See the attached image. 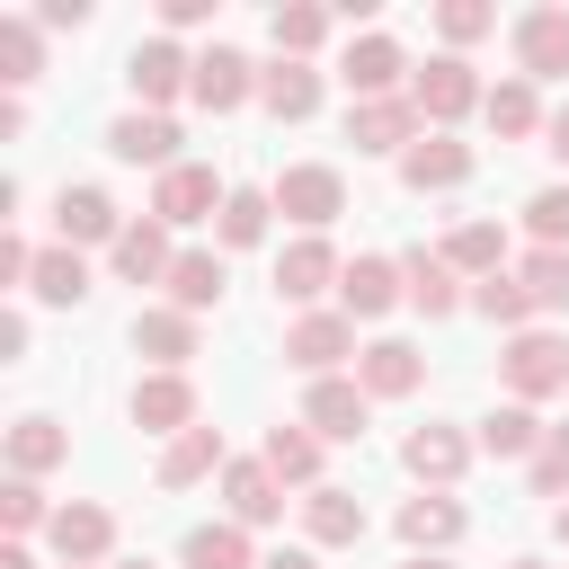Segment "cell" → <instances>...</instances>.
Listing matches in <instances>:
<instances>
[{"label":"cell","mask_w":569,"mask_h":569,"mask_svg":"<svg viewBox=\"0 0 569 569\" xmlns=\"http://www.w3.org/2000/svg\"><path fill=\"white\" fill-rule=\"evenodd\" d=\"M160 18H169V27H204V18H213V0H160Z\"/></svg>","instance_id":"cell-46"},{"label":"cell","mask_w":569,"mask_h":569,"mask_svg":"<svg viewBox=\"0 0 569 569\" xmlns=\"http://www.w3.org/2000/svg\"><path fill=\"white\" fill-rule=\"evenodd\" d=\"M124 80H133V98L160 116V98H178V89H196V62L169 44V36H151V44H133L124 53Z\"/></svg>","instance_id":"cell-7"},{"label":"cell","mask_w":569,"mask_h":569,"mask_svg":"<svg viewBox=\"0 0 569 569\" xmlns=\"http://www.w3.org/2000/svg\"><path fill=\"white\" fill-rule=\"evenodd\" d=\"M471 311L498 320V329H525V320H533V293H525V276H480V284H471Z\"/></svg>","instance_id":"cell-38"},{"label":"cell","mask_w":569,"mask_h":569,"mask_svg":"<svg viewBox=\"0 0 569 569\" xmlns=\"http://www.w3.org/2000/svg\"><path fill=\"white\" fill-rule=\"evenodd\" d=\"M222 498H231V525H276L284 516V480L267 462H222Z\"/></svg>","instance_id":"cell-20"},{"label":"cell","mask_w":569,"mask_h":569,"mask_svg":"<svg viewBox=\"0 0 569 569\" xmlns=\"http://www.w3.org/2000/svg\"><path fill=\"white\" fill-rule=\"evenodd\" d=\"M0 569H36V551L27 542H0Z\"/></svg>","instance_id":"cell-50"},{"label":"cell","mask_w":569,"mask_h":569,"mask_svg":"<svg viewBox=\"0 0 569 569\" xmlns=\"http://www.w3.org/2000/svg\"><path fill=\"white\" fill-rule=\"evenodd\" d=\"M62 453H71V436H62L53 418H18V427H9V471H18V480H36V471H53Z\"/></svg>","instance_id":"cell-32"},{"label":"cell","mask_w":569,"mask_h":569,"mask_svg":"<svg viewBox=\"0 0 569 569\" xmlns=\"http://www.w3.org/2000/svg\"><path fill=\"white\" fill-rule=\"evenodd\" d=\"M302 525H311V542H365V507L347 498V489H302Z\"/></svg>","instance_id":"cell-30"},{"label":"cell","mask_w":569,"mask_h":569,"mask_svg":"<svg viewBox=\"0 0 569 569\" xmlns=\"http://www.w3.org/2000/svg\"><path fill=\"white\" fill-rule=\"evenodd\" d=\"M400 542H409L418 560H436V551H453V542H462V507H453L445 489H418V498L400 507Z\"/></svg>","instance_id":"cell-17"},{"label":"cell","mask_w":569,"mask_h":569,"mask_svg":"<svg viewBox=\"0 0 569 569\" xmlns=\"http://www.w3.org/2000/svg\"><path fill=\"white\" fill-rule=\"evenodd\" d=\"M27 293H36V302H53V311H71V302L89 293V258H80V249H62V240H53V249H36Z\"/></svg>","instance_id":"cell-26"},{"label":"cell","mask_w":569,"mask_h":569,"mask_svg":"<svg viewBox=\"0 0 569 569\" xmlns=\"http://www.w3.org/2000/svg\"><path fill=\"white\" fill-rule=\"evenodd\" d=\"M436 27H445V44H471V36H489V27H498V9H480V0H445V9H436Z\"/></svg>","instance_id":"cell-44"},{"label":"cell","mask_w":569,"mask_h":569,"mask_svg":"<svg viewBox=\"0 0 569 569\" xmlns=\"http://www.w3.org/2000/svg\"><path fill=\"white\" fill-rule=\"evenodd\" d=\"M187 569H258L249 560V525H231V516L222 525H196L187 533Z\"/></svg>","instance_id":"cell-35"},{"label":"cell","mask_w":569,"mask_h":569,"mask_svg":"<svg viewBox=\"0 0 569 569\" xmlns=\"http://www.w3.org/2000/svg\"><path fill=\"white\" fill-rule=\"evenodd\" d=\"M222 302V258L213 249H178V267H169V311H213Z\"/></svg>","instance_id":"cell-27"},{"label":"cell","mask_w":569,"mask_h":569,"mask_svg":"<svg viewBox=\"0 0 569 569\" xmlns=\"http://www.w3.org/2000/svg\"><path fill=\"white\" fill-rule=\"evenodd\" d=\"M258 569H320V560H311V551H267Z\"/></svg>","instance_id":"cell-49"},{"label":"cell","mask_w":569,"mask_h":569,"mask_svg":"<svg viewBox=\"0 0 569 569\" xmlns=\"http://www.w3.org/2000/svg\"><path fill=\"white\" fill-rule=\"evenodd\" d=\"M489 124H498L507 142H525V133H542V98H533V80H525V71L489 89Z\"/></svg>","instance_id":"cell-36"},{"label":"cell","mask_w":569,"mask_h":569,"mask_svg":"<svg viewBox=\"0 0 569 569\" xmlns=\"http://www.w3.org/2000/svg\"><path fill=\"white\" fill-rule=\"evenodd\" d=\"M267 196H276V213H293V222H302L311 240H320V222H338V213H347V178H338V169H320V160L284 169V178H276Z\"/></svg>","instance_id":"cell-3"},{"label":"cell","mask_w":569,"mask_h":569,"mask_svg":"<svg viewBox=\"0 0 569 569\" xmlns=\"http://www.w3.org/2000/svg\"><path fill=\"white\" fill-rule=\"evenodd\" d=\"M498 258H507V231L498 222H453L445 231V267L453 276H498Z\"/></svg>","instance_id":"cell-31"},{"label":"cell","mask_w":569,"mask_h":569,"mask_svg":"<svg viewBox=\"0 0 569 569\" xmlns=\"http://www.w3.org/2000/svg\"><path fill=\"white\" fill-rule=\"evenodd\" d=\"M36 62H44L36 53V27L27 18H0V80H36Z\"/></svg>","instance_id":"cell-42"},{"label":"cell","mask_w":569,"mask_h":569,"mask_svg":"<svg viewBox=\"0 0 569 569\" xmlns=\"http://www.w3.org/2000/svg\"><path fill=\"white\" fill-rule=\"evenodd\" d=\"M53 231H62V249H89V240H124V213H116V196L107 187H62L53 196Z\"/></svg>","instance_id":"cell-5"},{"label":"cell","mask_w":569,"mask_h":569,"mask_svg":"<svg viewBox=\"0 0 569 569\" xmlns=\"http://www.w3.org/2000/svg\"><path fill=\"white\" fill-rule=\"evenodd\" d=\"M107 258H116V276H124V284H169V267H178L169 222H124V240H116Z\"/></svg>","instance_id":"cell-19"},{"label":"cell","mask_w":569,"mask_h":569,"mask_svg":"<svg viewBox=\"0 0 569 569\" xmlns=\"http://www.w3.org/2000/svg\"><path fill=\"white\" fill-rule=\"evenodd\" d=\"M284 356H293L311 382H329V373L356 356V320H347V311H302V320L284 329Z\"/></svg>","instance_id":"cell-4"},{"label":"cell","mask_w":569,"mask_h":569,"mask_svg":"<svg viewBox=\"0 0 569 569\" xmlns=\"http://www.w3.org/2000/svg\"><path fill=\"white\" fill-rule=\"evenodd\" d=\"M498 373H507V391L533 409V400L569 391V347H560L551 329H516V338H507V356H498Z\"/></svg>","instance_id":"cell-1"},{"label":"cell","mask_w":569,"mask_h":569,"mask_svg":"<svg viewBox=\"0 0 569 569\" xmlns=\"http://www.w3.org/2000/svg\"><path fill=\"white\" fill-rule=\"evenodd\" d=\"M365 382H347V373H329V382H311V400H302V427L320 436V445H347V436H365Z\"/></svg>","instance_id":"cell-13"},{"label":"cell","mask_w":569,"mask_h":569,"mask_svg":"<svg viewBox=\"0 0 569 569\" xmlns=\"http://www.w3.org/2000/svg\"><path fill=\"white\" fill-rule=\"evenodd\" d=\"M276 480H293V489H320V436L293 418V427H267V453H258Z\"/></svg>","instance_id":"cell-29"},{"label":"cell","mask_w":569,"mask_h":569,"mask_svg":"<svg viewBox=\"0 0 569 569\" xmlns=\"http://www.w3.org/2000/svg\"><path fill=\"white\" fill-rule=\"evenodd\" d=\"M133 427H151V436L204 427V418H196V382H187V373H142V382H133Z\"/></svg>","instance_id":"cell-12"},{"label":"cell","mask_w":569,"mask_h":569,"mask_svg":"<svg viewBox=\"0 0 569 569\" xmlns=\"http://www.w3.org/2000/svg\"><path fill=\"white\" fill-rule=\"evenodd\" d=\"M400 178L427 196V187H462L471 178V142H453V133H418L409 151H400Z\"/></svg>","instance_id":"cell-18"},{"label":"cell","mask_w":569,"mask_h":569,"mask_svg":"<svg viewBox=\"0 0 569 569\" xmlns=\"http://www.w3.org/2000/svg\"><path fill=\"white\" fill-rule=\"evenodd\" d=\"M267 213H276V196H258V187H231V204L213 213L222 249H258V240H267Z\"/></svg>","instance_id":"cell-37"},{"label":"cell","mask_w":569,"mask_h":569,"mask_svg":"<svg viewBox=\"0 0 569 569\" xmlns=\"http://www.w3.org/2000/svg\"><path fill=\"white\" fill-rule=\"evenodd\" d=\"M338 80L356 89V98H391V80H400V44L373 27V36H356L347 44V62H338Z\"/></svg>","instance_id":"cell-22"},{"label":"cell","mask_w":569,"mask_h":569,"mask_svg":"<svg viewBox=\"0 0 569 569\" xmlns=\"http://www.w3.org/2000/svg\"><path fill=\"white\" fill-rule=\"evenodd\" d=\"M409 569H445V560H409Z\"/></svg>","instance_id":"cell-54"},{"label":"cell","mask_w":569,"mask_h":569,"mask_svg":"<svg viewBox=\"0 0 569 569\" xmlns=\"http://www.w3.org/2000/svg\"><path fill=\"white\" fill-rule=\"evenodd\" d=\"M409 107H418V116H427V124L445 133L453 116H471V107H489V89L471 80V62H462V53H436V62H427V71L409 80Z\"/></svg>","instance_id":"cell-2"},{"label":"cell","mask_w":569,"mask_h":569,"mask_svg":"<svg viewBox=\"0 0 569 569\" xmlns=\"http://www.w3.org/2000/svg\"><path fill=\"white\" fill-rule=\"evenodd\" d=\"M347 142L356 151H409L418 142V107L409 98H356L347 107Z\"/></svg>","instance_id":"cell-14"},{"label":"cell","mask_w":569,"mask_h":569,"mask_svg":"<svg viewBox=\"0 0 569 569\" xmlns=\"http://www.w3.org/2000/svg\"><path fill=\"white\" fill-rule=\"evenodd\" d=\"M44 542L62 551V569H89V560H107V551H116V516H107V507H89V498H71V507H53Z\"/></svg>","instance_id":"cell-6"},{"label":"cell","mask_w":569,"mask_h":569,"mask_svg":"<svg viewBox=\"0 0 569 569\" xmlns=\"http://www.w3.org/2000/svg\"><path fill=\"white\" fill-rule=\"evenodd\" d=\"M320 36H329V9H276V53L284 62H302Z\"/></svg>","instance_id":"cell-40"},{"label":"cell","mask_w":569,"mask_h":569,"mask_svg":"<svg viewBox=\"0 0 569 569\" xmlns=\"http://www.w3.org/2000/svg\"><path fill=\"white\" fill-rule=\"evenodd\" d=\"M542 151H551V160H560V169H569V107H560V116H551V124H542Z\"/></svg>","instance_id":"cell-48"},{"label":"cell","mask_w":569,"mask_h":569,"mask_svg":"<svg viewBox=\"0 0 569 569\" xmlns=\"http://www.w3.org/2000/svg\"><path fill=\"white\" fill-rule=\"evenodd\" d=\"M542 436H551V427H542L525 400H507V409H489V418H480V445H489V453H507V462H516V453H542Z\"/></svg>","instance_id":"cell-34"},{"label":"cell","mask_w":569,"mask_h":569,"mask_svg":"<svg viewBox=\"0 0 569 569\" xmlns=\"http://www.w3.org/2000/svg\"><path fill=\"white\" fill-rule=\"evenodd\" d=\"M231 196L213 187V169H196V160H178V169H160V187H151V222H204V213H222Z\"/></svg>","instance_id":"cell-10"},{"label":"cell","mask_w":569,"mask_h":569,"mask_svg":"<svg viewBox=\"0 0 569 569\" xmlns=\"http://www.w3.org/2000/svg\"><path fill=\"white\" fill-rule=\"evenodd\" d=\"M551 533H560V542H569V498H560V507H551Z\"/></svg>","instance_id":"cell-51"},{"label":"cell","mask_w":569,"mask_h":569,"mask_svg":"<svg viewBox=\"0 0 569 569\" xmlns=\"http://www.w3.org/2000/svg\"><path fill=\"white\" fill-rule=\"evenodd\" d=\"M107 151H116L124 169H178V124L151 116V107H133V116L107 124Z\"/></svg>","instance_id":"cell-9"},{"label":"cell","mask_w":569,"mask_h":569,"mask_svg":"<svg viewBox=\"0 0 569 569\" xmlns=\"http://www.w3.org/2000/svg\"><path fill=\"white\" fill-rule=\"evenodd\" d=\"M258 98H267V116L302 124V116L320 107V71H311V62H267V71H258Z\"/></svg>","instance_id":"cell-25"},{"label":"cell","mask_w":569,"mask_h":569,"mask_svg":"<svg viewBox=\"0 0 569 569\" xmlns=\"http://www.w3.org/2000/svg\"><path fill=\"white\" fill-rule=\"evenodd\" d=\"M507 569H542V560H507Z\"/></svg>","instance_id":"cell-52"},{"label":"cell","mask_w":569,"mask_h":569,"mask_svg":"<svg viewBox=\"0 0 569 569\" xmlns=\"http://www.w3.org/2000/svg\"><path fill=\"white\" fill-rule=\"evenodd\" d=\"M133 347H142L160 373H187V356H196V320H187V311H133Z\"/></svg>","instance_id":"cell-23"},{"label":"cell","mask_w":569,"mask_h":569,"mask_svg":"<svg viewBox=\"0 0 569 569\" xmlns=\"http://www.w3.org/2000/svg\"><path fill=\"white\" fill-rule=\"evenodd\" d=\"M516 62H525V80H551V71H569V9H560V0L516 18Z\"/></svg>","instance_id":"cell-15"},{"label":"cell","mask_w":569,"mask_h":569,"mask_svg":"<svg viewBox=\"0 0 569 569\" xmlns=\"http://www.w3.org/2000/svg\"><path fill=\"white\" fill-rule=\"evenodd\" d=\"M196 107H213V116H231V107H249L258 98V62L249 53H231V44H213V53H196V89H187Z\"/></svg>","instance_id":"cell-8"},{"label":"cell","mask_w":569,"mask_h":569,"mask_svg":"<svg viewBox=\"0 0 569 569\" xmlns=\"http://www.w3.org/2000/svg\"><path fill=\"white\" fill-rule=\"evenodd\" d=\"M18 356H27V320H18V311H0V365H18Z\"/></svg>","instance_id":"cell-47"},{"label":"cell","mask_w":569,"mask_h":569,"mask_svg":"<svg viewBox=\"0 0 569 569\" xmlns=\"http://www.w3.org/2000/svg\"><path fill=\"white\" fill-rule=\"evenodd\" d=\"M338 276H347V267H338L329 240H293V249L276 258V293H284V302H311V293H329Z\"/></svg>","instance_id":"cell-21"},{"label":"cell","mask_w":569,"mask_h":569,"mask_svg":"<svg viewBox=\"0 0 569 569\" xmlns=\"http://www.w3.org/2000/svg\"><path fill=\"white\" fill-rule=\"evenodd\" d=\"M525 222H533L542 249H569V187H542V196L525 204Z\"/></svg>","instance_id":"cell-43"},{"label":"cell","mask_w":569,"mask_h":569,"mask_svg":"<svg viewBox=\"0 0 569 569\" xmlns=\"http://www.w3.org/2000/svg\"><path fill=\"white\" fill-rule=\"evenodd\" d=\"M533 489H542V498H560V489H569V427H551V436H542V453H533Z\"/></svg>","instance_id":"cell-45"},{"label":"cell","mask_w":569,"mask_h":569,"mask_svg":"<svg viewBox=\"0 0 569 569\" xmlns=\"http://www.w3.org/2000/svg\"><path fill=\"white\" fill-rule=\"evenodd\" d=\"M400 462H409L427 489H453V480H462V462H471V445H462L453 427H418V436L400 445Z\"/></svg>","instance_id":"cell-24"},{"label":"cell","mask_w":569,"mask_h":569,"mask_svg":"<svg viewBox=\"0 0 569 569\" xmlns=\"http://www.w3.org/2000/svg\"><path fill=\"white\" fill-rule=\"evenodd\" d=\"M0 525H9V533H36V525H53V507H44V489L9 471V489H0Z\"/></svg>","instance_id":"cell-41"},{"label":"cell","mask_w":569,"mask_h":569,"mask_svg":"<svg viewBox=\"0 0 569 569\" xmlns=\"http://www.w3.org/2000/svg\"><path fill=\"white\" fill-rule=\"evenodd\" d=\"M525 293H533V311H569V249H533L525 267Z\"/></svg>","instance_id":"cell-39"},{"label":"cell","mask_w":569,"mask_h":569,"mask_svg":"<svg viewBox=\"0 0 569 569\" xmlns=\"http://www.w3.org/2000/svg\"><path fill=\"white\" fill-rule=\"evenodd\" d=\"M116 569H151V560H116Z\"/></svg>","instance_id":"cell-53"},{"label":"cell","mask_w":569,"mask_h":569,"mask_svg":"<svg viewBox=\"0 0 569 569\" xmlns=\"http://www.w3.org/2000/svg\"><path fill=\"white\" fill-rule=\"evenodd\" d=\"M204 471H222V436H213V427L169 436V453H160V489H187V480H204Z\"/></svg>","instance_id":"cell-33"},{"label":"cell","mask_w":569,"mask_h":569,"mask_svg":"<svg viewBox=\"0 0 569 569\" xmlns=\"http://www.w3.org/2000/svg\"><path fill=\"white\" fill-rule=\"evenodd\" d=\"M400 276H409V302H418L427 320H445V311L462 302V276L445 267V249H409V258H400Z\"/></svg>","instance_id":"cell-28"},{"label":"cell","mask_w":569,"mask_h":569,"mask_svg":"<svg viewBox=\"0 0 569 569\" xmlns=\"http://www.w3.org/2000/svg\"><path fill=\"white\" fill-rule=\"evenodd\" d=\"M400 293H409L400 258H356V267L338 276V302H347V320H382V311H391Z\"/></svg>","instance_id":"cell-16"},{"label":"cell","mask_w":569,"mask_h":569,"mask_svg":"<svg viewBox=\"0 0 569 569\" xmlns=\"http://www.w3.org/2000/svg\"><path fill=\"white\" fill-rule=\"evenodd\" d=\"M356 382H365V400H409V391L427 382V356H418L409 338H373V347L356 356Z\"/></svg>","instance_id":"cell-11"}]
</instances>
